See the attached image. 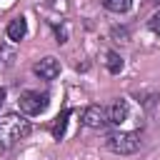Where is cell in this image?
<instances>
[{
    "label": "cell",
    "mask_w": 160,
    "mask_h": 160,
    "mask_svg": "<svg viewBox=\"0 0 160 160\" xmlns=\"http://www.w3.org/2000/svg\"><path fill=\"white\" fill-rule=\"evenodd\" d=\"M72 115V110H62L58 118H55V122H52V135L60 140L62 135H65V125H68V118Z\"/></svg>",
    "instance_id": "9"
},
{
    "label": "cell",
    "mask_w": 160,
    "mask_h": 160,
    "mask_svg": "<svg viewBox=\"0 0 160 160\" xmlns=\"http://www.w3.org/2000/svg\"><path fill=\"white\" fill-rule=\"evenodd\" d=\"M12 60H15V52H12V50L0 48V68H10V65H12Z\"/></svg>",
    "instance_id": "11"
},
{
    "label": "cell",
    "mask_w": 160,
    "mask_h": 160,
    "mask_svg": "<svg viewBox=\"0 0 160 160\" xmlns=\"http://www.w3.org/2000/svg\"><path fill=\"white\" fill-rule=\"evenodd\" d=\"M130 5H132V0H102V8L105 10H110V12H128L130 10Z\"/></svg>",
    "instance_id": "10"
},
{
    "label": "cell",
    "mask_w": 160,
    "mask_h": 160,
    "mask_svg": "<svg viewBox=\"0 0 160 160\" xmlns=\"http://www.w3.org/2000/svg\"><path fill=\"white\" fill-rule=\"evenodd\" d=\"M148 28H150L152 32H158V35H160V8L148 18Z\"/></svg>",
    "instance_id": "12"
},
{
    "label": "cell",
    "mask_w": 160,
    "mask_h": 160,
    "mask_svg": "<svg viewBox=\"0 0 160 160\" xmlns=\"http://www.w3.org/2000/svg\"><path fill=\"white\" fill-rule=\"evenodd\" d=\"M5 102V88H0V105Z\"/></svg>",
    "instance_id": "13"
},
{
    "label": "cell",
    "mask_w": 160,
    "mask_h": 160,
    "mask_svg": "<svg viewBox=\"0 0 160 160\" xmlns=\"http://www.w3.org/2000/svg\"><path fill=\"white\" fill-rule=\"evenodd\" d=\"M30 130H32V125L25 115H20V112L0 115V150H10L20 140H25L30 135Z\"/></svg>",
    "instance_id": "1"
},
{
    "label": "cell",
    "mask_w": 160,
    "mask_h": 160,
    "mask_svg": "<svg viewBox=\"0 0 160 160\" xmlns=\"http://www.w3.org/2000/svg\"><path fill=\"white\" fill-rule=\"evenodd\" d=\"M82 125L85 128H95V130L110 125V120H108V105H88L82 110Z\"/></svg>",
    "instance_id": "4"
},
{
    "label": "cell",
    "mask_w": 160,
    "mask_h": 160,
    "mask_svg": "<svg viewBox=\"0 0 160 160\" xmlns=\"http://www.w3.org/2000/svg\"><path fill=\"white\" fill-rule=\"evenodd\" d=\"M32 72L40 78V80H55L58 75H60V60L58 58H52V55H45V58H40L35 65H32Z\"/></svg>",
    "instance_id": "5"
},
{
    "label": "cell",
    "mask_w": 160,
    "mask_h": 160,
    "mask_svg": "<svg viewBox=\"0 0 160 160\" xmlns=\"http://www.w3.org/2000/svg\"><path fill=\"white\" fill-rule=\"evenodd\" d=\"M122 65H125V62H122V58H120L115 50H108V52H105V68H108L112 75H118V72L122 70Z\"/></svg>",
    "instance_id": "8"
},
{
    "label": "cell",
    "mask_w": 160,
    "mask_h": 160,
    "mask_svg": "<svg viewBox=\"0 0 160 160\" xmlns=\"http://www.w3.org/2000/svg\"><path fill=\"white\" fill-rule=\"evenodd\" d=\"M128 115H130V105H128L125 98H118V100H112L108 105V120H110V125H122L128 120Z\"/></svg>",
    "instance_id": "6"
},
{
    "label": "cell",
    "mask_w": 160,
    "mask_h": 160,
    "mask_svg": "<svg viewBox=\"0 0 160 160\" xmlns=\"http://www.w3.org/2000/svg\"><path fill=\"white\" fill-rule=\"evenodd\" d=\"M48 102H50V95L40 92V90H22L18 98V108L22 115H40V112H45Z\"/></svg>",
    "instance_id": "3"
},
{
    "label": "cell",
    "mask_w": 160,
    "mask_h": 160,
    "mask_svg": "<svg viewBox=\"0 0 160 160\" xmlns=\"http://www.w3.org/2000/svg\"><path fill=\"white\" fill-rule=\"evenodd\" d=\"M5 35H8L10 42H20V40L28 35V22H25V18H22V15L12 18V20L8 22V28H5Z\"/></svg>",
    "instance_id": "7"
},
{
    "label": "cell",
    "mask_w": 160,
    "mask_h": 160,
    "mask_svg": "<svg viewBox=\"0 0 160 160\" xmlns=\"http://www.w3.org/2000/svg\"><path fill=\"white\" fill-rule=\"evenodd\" d=\"M105 145L110 152L115 155H135L140 150V135L138 132H130V130H115V132H108L105 138Z\"/></svg>",
    "instance_id": "2"
}]
</instances>
